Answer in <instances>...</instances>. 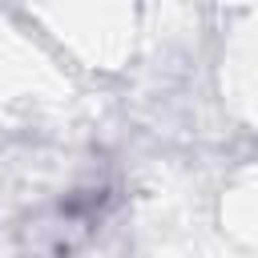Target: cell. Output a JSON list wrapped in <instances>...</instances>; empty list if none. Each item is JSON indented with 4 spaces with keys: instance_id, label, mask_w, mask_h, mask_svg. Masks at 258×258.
<instances>
[{
    "instance_id": "cell-1",
    "label": "cell",
    "mask_w": 258,
    "mask_h": 258,
    "mask_svg": "<svg viewBox=\"0 0 258 258\" xmlns=\"http://www.w3.org/2000/svg\"><path fill=\"white\" fill-rule=\"evenodd\" d=\"M109 210V189L105 185H85L64 194L56 206L40 210L28 226H24V246L32 258H69L81 242H89V234L101 226Z\"/></svg>"
}]
</instances>
